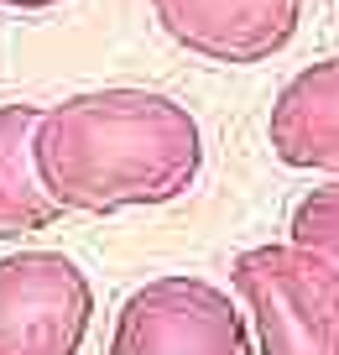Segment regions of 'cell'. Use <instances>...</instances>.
Instances as JSON below:
<instances>
[{
  "label": "cell",
  "instance_id": "52a82bcc",
  "mask_svg": "<svg viewBox=\"0 0 339 355\" xmlns=\"http://www.w3.org/2000/svg\"><path fill=\"white\" fill-rule=\"evenodd\" d=\"M37 115H42V105H26V100L0 105V241H21V235L53 230L63 220V209L47 199L32 162Z\"/></svg>",
  "mask_w": 339,
  "mask_h": 355
},
{
  "label": "cell",
  "instance_id": "8992f818",
  "mask_svg": "<svg viewBox=\"0 0 339 355\" xmlns=\"http://www.w3.org/2000/svg\"><path fill=\"white\" fill-rule=\"evenodd\" d=\"M266 146L293 173L339 178V58H318L277 89L266 115Z\"/></svg>",
  "mask_w": 339,
  "mask_h": 355
},
{
  "label": "cell",
  "instance_id": "5b68a950",
  "mask_svg": "<svg viewBox=\"0 0 339 355\" xmlns=\"http://www.w3.org/2000/svg\"><path fill=\"white\" fill-rule=\"evenodd\" d=\"M152 16L183 53L225 68H251L297 37L303 0H152Z\"/></svg>",
  "mask_w": 339,
  "mask_h": 355
},
{
  "label": "cell",
  "instance_id": "6da1fadb",
  "mask_svg": "<svg viewBox=\"0 0 339 355\" xmlns=\"http://www.w3.org/2000/svg\"><path fill=\"white\" fill-rule=\"evenodd\" d=\"M32 162L58 209H162L204 173V125L162 89L110 84L42 105Z\"/></svg>",
  "mask_w": 339,
  "mask_h": 355
},
{
  "label": "cell",
  "instance_id": "ba28073f",
  "mask_svg": "<svg viewBox=\"0 0 339 355\" xmlns=\"http://www.w3.org/2000/svg\"><path fill=\"white\" fill-rule=\"evenodd\" d=\"M287 241L303 251L324 256L329 266H339V178L308 189L287 214Z\"/></svg>",
  "mask_w": 339,
  "mask_h": 355
},
{
  "label": "cell",
  "instance_id": "3957f363",
  "mask_svg": "<svg viewBox=\"0 0 339 355\" xmlns=\"http://www.w3.org/2000/svg\"><path fill=\"white\" fill-rule=\"evenodd\" d=\"M110 355H256V345L230 288L167 272L125 293L110 324Z\"/></svg>",
  "mask_w": 339,
  "mask_h": 355
},
{
  "label": "cell",
  "instance_id": "277c9868",
  "mask_svg": "<svg viewBox=\"0 0 339 355\" xmlns=\"http://www.w3.org/2000/svg\"><path fill=\"white\" fill-rule=\"evenodd\" d=\"M89 324H94V282L73 256H0V355H78Z\"/></svg>",
  "mask_w": 339,
  "mask_h": 355
},
{
  "label": "cell",
  "instance_id": "9c48e42d",
  "mask_svg": "<svg viewBox=\"0 0 339 355\" xmlns=\"http://www.w3.org/2000/svg\"><path fill=\"white\" fill-rule=\"evenodd\" d=\"M6 11H53V6H63V0H0Z\"/></svg>",
  "mask_w": 339,
  "mask_h": 355
},
{
  "label": "cell",
  "instance_id": "7a4b0ae2",
  "mask_svg": "<svg viewBox=\"0 0 339 355\" xmlns=\"http://www.w3.org/2000/svg\"><path fill=\"white\" fill-rule=\"evenodd\" d=\"M230 293L256 355H339V266L293 241L235 251Z\"/></svg>",
  "mask_w": 339,
  "mask_h": 355
}]
</instances>
